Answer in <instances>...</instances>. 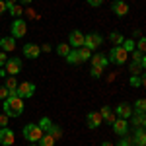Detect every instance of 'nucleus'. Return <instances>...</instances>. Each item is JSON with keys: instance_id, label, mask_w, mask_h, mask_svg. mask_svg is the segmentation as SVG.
<instances>
[{"instance_id": "obj_1", "label": "nucleus", "mask_w": 146, "mask_h": 146, "mask_svg": "<svg viewBox=\"0 0 146 146\" xmlns=\"http://www.w3.org/2000/svg\"><path fill=\"white\" fill-rule=\"evenodd\" d=\"M2 109H4V113L8 117H20L23 113V100L18 98L16 94H10L2 103Z\"/></svg>"}, {"instance_id": "obj_2", "label": "nucleus", "mask_w": 146, "mask_h": 146, "mask_svg": "<svg viewBox=\"0 0 146 146\" xmlns=\"http://www.w3.org/2000/svg\"><path fill=\"white\" fill-rule=\"evenodd\" d=\"M41 135H43V131L39 129V125L29 123V125H25V127H23V136H25L29 142H39Z\"/></svg>"}, {"instance_id": "obj_3", "label": "nucleus", "mask_w": 146, "mask_h": 146, "mask_svg": "<svg viewBox=\"0 0 146 146\" xmlns=\"http://www.w3.org/2000/svg\"><path fill=\"white\" fill-rule=\"evenodd\" d=\"M127 58H129V53L125 51L123 47H113L111 53H109V62H113V64H125L127 62Z\"/></svg>"}, {"instance_id": "obj_4", "label": "nucleus", "mask_w": 146, "mask_h": 146, "mask_svg": "<svg viewBox=\"0 0 146 146\" xmlns=\"http://www.w3.org/2000/svg\"><path fill=\"white\" fill-rule=\"evenodd\" d=\"M33 94H35V84L33 82H22V84H18V88H16V96L22 98V100L33 98Z\"/></svg>"}, {"instance_id": "obj_5", "label": "nucleus", "mask_w": 146, "mask_h": 146, "mask_svg": "<svg viewBox=\"0 0 146 146\" xmlns=\"http://www.w3.org/2000/svg\"><path fill=\"white\" fill-rule=\"evenodd\" d=\"M25 33H27V23H25V20L18 18L16 22L12 23V37L20 39V37H25Z\"/></svg>"}, {"instance_id": "obj_6", "label": "nucleus", "mask_w": 146, "mask_h": 146, "mask_svg": "<svg viewBox=\"0 0 146 146\" xmlns=\"http://www.w3.org/2000/svg\"><path fill=\"white\" fill-rule=\"evenodd\" d=\"M101 43H103V39H101L100 33H88V35H84V47H86V49H90V51H96Z\"/></svg>"}, {"instance_id": "obj_7", "label": "nucleus", "mask_w": 146, "mask_h": 146, "mask_svg": "<svg viewBox=\"0 0 146 146\" xmlns=\"http://www.w3.org/2000/svg\"><path fill=\"white\" fill-rule=\"evenodd\" d=\"M4 70H6V74H10V76H16L20 70H22V58H8L6 60V64H4Z\"/></svg>"}, {"instance_id": "obj_8", "label": "nucleus", "mask_w": 146, "mask_h": 146, "mask_svg": "<svg viewBox=\"0 0 146 146\" xmlns=\"http://www.w3.org/2000/svg\"><path fill=\"white\" fill-rule=\"evenodd\" d=\"M113 133L115 135H119V136H125L127 135V131H129V121L127 119H121V117H117L115 121H113Z\"/></svg>"}, {"instance_id": "obj_9", "label": "nucleus", "mask_w": 146, "mask_h": 146, "mask_svg": "<svg viewBox=\"0 0 146 146\" xmlns=\"http://www.w3.org/2000/svg\"><path fill=\"white\" fill-rule=\"evenodd\" d=\"M14 131H12L10 127H2L0 129V144L2 146H12L14 144Z\"/></svg>"}, {"instance_id": "obj_10", "label": "nucleus", "mask_w": 146, "mask_h": 146, "mask_svg": "<svg viewBox=\"0 0 146 146\" xmlns=\"http://www.w3.org/2000/svg\"><path fill=\"white\" fill-rule=\"evenodd\" d=\"M68 45H72V49L82 47V45H84V33H82V31H78V29L70 31V35H68Z\"/></svg>"}, {"instance_id": "obj_11", "label": "nucleus", "mask_w": 146, "mask_h": 146, "mask_svg": "<svg viewBox=\"0 0 146 146\" xmlns=\"http://www.w3.org/2000/svg\"><path fill=\"white\" fill-rule=\"evenodd\" d=\"M111 10L115 16H119V18H123V16H127L129 14V4L127 2H123V0H115L111 4Z\"/></svg>"}, {"instance_id": "obj_12", "label": "nucleus", "mask_w": 146, "mask_h": 146, "mask_svg": "<svg viewBox=\"0 0 146 146\" xmlns=\"http://www.w3.org/2000/svg\"><path fill=\"white\" fill-rule=\"evenodd\" d=\"M101 123H103V121H101L100 111H90L86 115V125H88V129H98Z\"/></svg>"}, {"instance_id": "obj_13", "label": "nucleus", "mask_w": 146, "mask_h": 146, "mask_svg": "<svg viewBox=\"0 0 146 146\" xmlns=\"http://www.w3.org/2000/svg\"><path fill=\"white\" fill-rule=\"evenodd\" d=\"M131 142H133V146H146L144 129H135L133 131V136H131Z\"/></svg>"}, {"instance_id": "obj_14", "label": "nucleus", "mask_w": 146, "mask_h": 146, "mask_svg": "<svg viewBox=\"0 0 146 146\" xmlns=\"http://www.w3.org/2000/svg\"><path fill=\"white\" fill-rule=\"evenodd\" d=\"M23 55H25V58H37L41 55V47L35 45V43H25L23 45Z\"/></svg>"}, {"instance_id": "obj_15", "label": "nucleus", "mask_w": 146, "mask_h": 146, "mask_svg": "<svg viewBox=\"0 0 146 146\" xmlns=\"http://www.w3.org/2000/svg\"><path fill=\"white\" fill-rule=\"evenodd\" d=\"M100 115H101V121H103V123H107V125H113V121L117 119L115 111H113L109 105H103V107H101V111H100Z\"/></svg>"}, {"instance_id": "obj_16", "label": "nucleus", "mask_w": 146, "mask_h": 146, "mask_svg": "<svg viewBox=\"0 0 146 146\" xmlns=\"http://www.w3.org/2000/svg\"><path fill=\"white\" fill-rule=\"evenodd\" d=\"M131 123H133V127L135 129H144V125H146V117H144V113H138V111H135V113H131Z\"/></svg>"}, {"instance_id": "obj_17", "label": "nucleus", "mask_w": 146, "mask_h": 146, "mask_svg": "<svg viewBox=\"0 0 146 146\" xmlns=\"http://www.w3.org/2000/svg\"><path fill=\"white\" fill-rule=\"evenodd\" d=\"M131 113H133V107H131L129 103H119V105L115 107V115L121 117V119H129Z\"/></svg>"}, {"instance_id": "obj_18", "label": "nucleus", "mask_w": 146, "mask_h": 146, "mask_svg": "<svg viewBox=\"0 0 146 146\" xmlns=\"http://www.w3.org/2000/svg\"><path fill=\"white\" fill-rule=\"evenodd\" d=\"M0 47H2L4 53L14 51V49H16V39H14V37H2V39H0Z\"/></svg>"}, {"instance_id": "obj_19", "label": "nucleus", "mask_w": 146, "mask_h": 146, "mask_svg": "<svg viewBox=\"0 0 146 146\" xmlns=\"http://www.w3.org/2000/svg\"><path fill=\"white\" fill-rule=\"evenodd\" d=\"M90 60H92V66H100V68H105L109 64V58L103 55H94V56H90Z\"/></svg>"}, {"instance_id": "obj_20", "label": "nucleus", "mask_w": 146, "mask_h": 146, "mask_svg": "<svg viewBox=\"0 0 146 146\" xmlns=\"http://www.w3.org/2000/svg\"><path fill=\"white\" fill-rule=\"evenodd\" d=\"M64 58H66L68 64H80V62H82V60H80V55H78V51H76V49H70V51H68V55L64 56Z\"/></svg>"}, {"instance_id": "obj_21", "label": "nucleus", "mask_w": 146, "mask_h": 146, "mask_svg": "<svg viewBox=\"0 0 146 146\" xmlns=\"http://www.w3.org/2000/svg\"><path fill=\"white\" fill-rule=\"evenodd\" d=\"M129 84L133 88H142L144 86V74H133L131 80H129Z\"/></svg>"}, {"instance_id": "obj_22", "label": "nucleus", "mask_w": 146, "mask_h": 146, "mask_svg": "<svg viewBox=\"0 0 146 146\" xmlns=\"http://www.w3.org/2000/svg\"><path fill=\"white\" fill-rule=\"evenodd\" d=\"M6 90L10 94H16V88H18V82H16V76H6Z\"/></svg>"}, {"instance_id": "obj_23", "label": "nucleus", "mask_w": 146, "mask_h": 146, "mask_svg": "<svg viewBox=\"0 0 146 146\" xmlns=\"http://www.w3.org/2000/svg\"><path fill=\"white\" fill-rule=\"evenodd\" d=\"M39 146H55V138L49 133H43L41 138H39Z\"/></svg>"}, {"instance_id": "obj_24", "label": "nucleus", "mask_w": 146, "mask_h": 146, "mask_svg": "<svg viewBox=\"0 0 146 146\" xmlns=\"http://www.w3.org/2000/svg\"><path fill=\"white\" fill-rule=\"evenodd\" d=\"M129 70H131V74H142L144 68L140 66L138 60H131V62H129Z\"/></svg>"}, {"instance_id": "obj_25", "label": "nucleus", "mask_w": 146, "mask_h": 146, "mask_svg": "<svg viewBox=\"0 0 146 146\" xmlns=\"http://www.w3.org/2000/svg\"><path fill=\"white\" fill-rule=\"evenodd\" d=\"M109 41L115 43V47H121V45H123V41H125V37L121 33H117V31H113V33L109 35Z\"/></svg>"}, {"instance_id": "obj_26", "label": "nucleus", "mask_w": 146, "mask_h": 146, "mask_svg": "<svg viewBox=\"0 0 146 146\" xmlns=\"http://www.w3.org/2000/svg\"><path fill=\"white\" fill-rule=\"evenodd\" d=\"M51 127H53V121H51L49 117H41V121H39V129H41L43 133H49Z\"/></svg>"}, {"instance_id": "obj_27", "label": "nucleus", "mask_w": 146, "mask_h": 146, "mask_svg": "<svg viewBox=\"0 0 146 146\" xmlns=\"http://www.w3.org/2000/svg\"><path fill=\"white\" fill-rule=\"evenodd\" d=\"M76 51H78V55H80V60H82V62H84V60H88V58L92 56V51H90V49H86L84 45H82V47H78Z\"/></svg>"}, {"instance_id": "obj_28", "label": "nucleus", "mask_w": 146, "mask_h": 146, "mask_svg": "<svg viewBox=\"0 0 146 146\" xmlns=\"http://www.w3.org/2000/svg\"><path fill=\"white\" fill-rule=\"evenodd\" d=\"M49 135L53 136V138H55V140H58V138H60V136H62V129H60V127H58V125H55V123H53V127H51V129H49Z\"/></svg>"}, {"instance_id": "obj_29", "label": "nucleus", "mask_w": 146, "mask_h": 146, "mask_svg": "<svg viewBox=\"0 0 146 146\" xmlns=\"http://www.w3.org/2000/svg\"><path fill=\"white\" fill-rule=\"evenodd\" d=\"M121 47H123L127 53H133V51H135V39H125Z\"/></svg>"}, {"instance_id": "obj_30", "label": "nucleus", "mask_w": 146, "mask_h": 146, "mask_svg": "<svg viewBox=\"0 0 146 146\" xmlns=\"http://www.w3.org/2000/svg\"><path fill=\"white\" fill-rule=\"evenodd\" d=\"M68 51H70V45H68V43H60V45L56 47V53H58L60 56H66Z\"/></svg>"}, {"instance_id": "obj_31", "label": "nucleus", "mask_w": 146, "mask_h": 146, "mask_svg": "<svg viewBox=\"0 0 146 146\" xmlns=\"http://www.w3.org/2000/svg\"><path fill=\"white\" fill-rule=\"evenodd\" d=\"M135 111H138V113H144L146 111V101L142 100V98L135 101Z\"/></svg>"}, {"instance_id": "obj_32", "label": "nucleus", "mask_w": 146, "mask_h": 146, "mask_svg": "<svg viewBox=\"0 0 146 146\" xmlns=\"http://www.w3.org/2000/svg\"><path fill=\"white\" fill-rule=\"evenodd\" d=\"M6 12H10L12 16H16V18H20L22 16V6H18V4H14V6H10Z\"/></svg>"}, {"instance_id": "obj_33", "label": "nucleus", "mask_w": 146, "mask_h": 146, "mask_svg": "<svg viewBox=\"0 0 146 146\" xmlns=\"http://www.w3.org/2000/svg\"><path fill=\"white\" fill-rule=\"evenodd\" d=\"M90 74H92V78H101V74H103V68H100V66H92Z\"/></svg>"}, {"instance_id": "obj_34", "label": "nucleus", "mask_w": 146, "mask_h": 146, "mask_svg": "<svg viewBox=\"0 0 146 146\" xmlns=\"http://www.w3.org/2000/svg\"><path fill=\"white\" fill-rule=\"evenodd\" d=\"M144 49H146V39H144V37H138V43H136V51L144 53Z\"/></svg>"}, {"instance_id": "obj_35", "label": "nucleus", "mask_w": 146, "mask_h": 146, "mask_svg": "<svg viewBox=\"0 0 146 146\" xmlns=\"http://www.w3.org/2000/svg\"><path fill=\"white\" fill-rule=\"evenodd\" d=\"M115 146H133V142H131V136H125V138H121V140H119Z\"/></svg>"}, {"instance_id": "obj_36", "label": "nucleus", "mask_w": 146, "mask_h": 146, "mask_svg": "<svg viewBox=\"0 0 146 146\" xmlns=\"http://www.w3.org/2000/svg\"><path fill=\"white\" fill-rule=\"evenodd\" d=\"M8 121H10V117H8L6 113H2V115H0V127H6Z\"/></svg>"}, {"instance_id": "obj_37", "label": "nucleus", "mask_w": 146, "mask_h": 146, "mask_svg": "<svg viewBox=\"0 0 146 146\" xmlns=\"http://www.w3.org/2000/svg\"><path fill=\"white\" fill-rule=\"evenodd\" d=\"M10 96V92L6 90V86H0V100H6Z\"/></svg>"}, {"instance_id": "obj_38", "label": "nucleus", "mask_w": 146, "mask_h": 146, "mask_svg": "<svg viewBox=\"0 0 146 146\" xmlns=\"http://www.w3.org/2000/svg\"><path fill=\"white\" fill-rule=\"evenodd\" d=\"M86 2L90 4L92 8H98V6H101V2H103V0H86Z\"/></svg>"}, {"instance_id": "obj_39", "label": "nucleus", "mask_w": 146, "mask_h": 146, "mask_svg": "<svg viewBox=\"0 0 146 146\" xmlns=\"http://www.w3.org/2000/svg\"><path fill=\"white\" fill-rule=\"evenodd\" d=\"M6 60H8V56H6L4 51H2V53H0V66H4V64H6Z\"/></svg>"}, {"instance_id": "obj_40", "label": "nucleus", "mask_w": 146, "mask_h": 146, "mask_svg": "<svg viewBox=\"0 0 146 146\" xmlns=\"http://www.w3.org/2000/svg\"><path fill=\"white\" fill-rule=\"evenodd\" d=\"M16 2H18V0H4V4H6V10H8L10 6H14Z\"/></svg>"}, {"instance_id": "obj_41", "label": "nucleus", "mask_w": 146, "mask_h": 146, "mask_svg": "<svg viewBox=\"0 0 146 146\" xmlns=\"http://www.w3.org/2000/svg\"><path fill=\"white\" fill-rule=\"evenodd\" d=\"M6 12V4H4V0H0V16Z\"/></svg>"}, {"instance_id": "obj_42", "label": "nucleus", "mask_w": 146, "mask_h": 146, "mask_svg": "<svg viewBox=\"0 0 146 146\" xmlns=\"http://www.w3.org/2000/svg\"><path fill=\"white\" fill-rule=\"evenodd\" d=\"M41 49H43V51H45V53H51V49H53V47L49 45V43H45V45L41 47Z\"/></svg>"}, {"instance_id": "obj_43", "label": "nucleus", "mask_w": 146, "mask_h": 146, "mask_svg": "<svg viewBox=\"0 0 146 146\" xmlns=\"http://www.w3.org/2000/svg\"><path fill=\"white\" fill-rule=\"evenodd\" d=\"M0 76H2V78H6V76H8V74H6V70H4V68H2V70H0Z\"/></svg>"}, {"instance_id": "obj_44", "label": "nucleus", "mask_w": 146, "mask_h": 146, "mask_svg": "<svg viewBox=\"0 0 146 146\" xmlns=\"http://www.w3.org/2000/svg\"><path fill=\"white\" fill-rule=\"evenodd\" d=\"M101 146H113L111 142H107V140H105V142H101Z\"/></svg>"}, {"instance_id": "obj_45", "label": "nucleus", "mask_w": 146, "mask_h": 146, "mask_svg": "<svg viewBox=\"0 0 146 146\" xmlns=\"http://www.w3.org/2000/svg\"><path fill=\"white\" fill-rule=\"evenodd\" d=\"M20 2H22V4H29L31 0H20Z\"/></svg>"}, {"instance_id": "obj_46", "label": "nucleus", "mask_w": 146, "mask_h": 146, "mask_svg": "<svg viewBox=\"0 0 146 146\" xmlns=\"http://www.w3.org/2000/svg\"><path fill=\"white\" fill-rule=\"evenodd\" d=\"M29 146H39V144H35V142H31V144H29Z\"/></svg>"}, {"instance_id": "obj_47", "label": "nucleus", "mask_w": 146, "mask_h": 146, "mask_svg": "<svg viewBox=\"0 0 146 146\" xmlns=\"http://www.w3.org/2000/svg\"><path fill=\"white\" fill-rule=\"evenodd\" d=\"M0 39H2V37H0Z\"/></svg>"}]
</instances>
